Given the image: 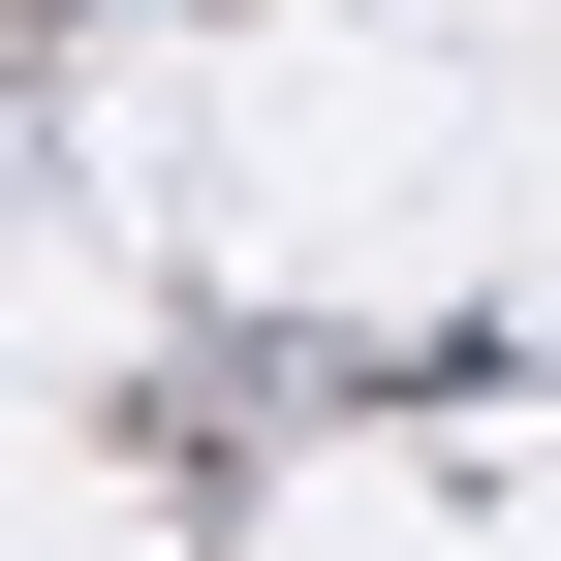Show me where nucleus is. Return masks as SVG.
<instances>
[]
</instances>
